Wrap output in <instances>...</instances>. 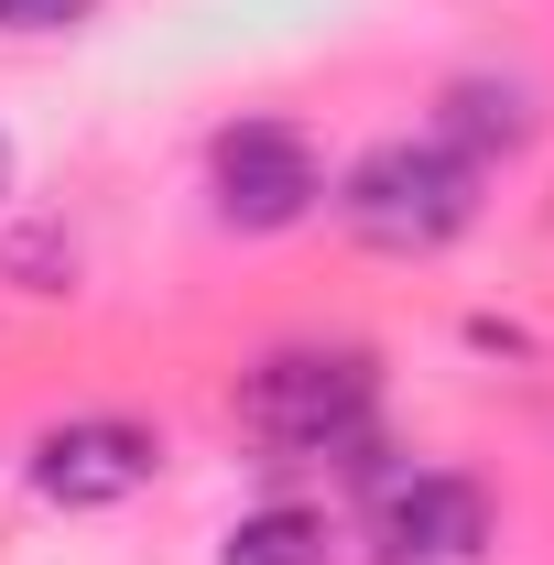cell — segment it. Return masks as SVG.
<instances>
[{
	"instance_id": "2",
	"label": "cell",
	"mask_w": 554,
	"mask_h": 565,
	"mask_svg": "<svg viewBox=\"0 0 554 565\" xmlns=\"http://www.w3.org/2000/svg\"><path fill=\"white\" fill-rule=\"evenodd\" d=\"M338 228L381 262H435L446 239L479 228V163H457L446 141H414V131L370 141L338 174Z\"/></svg>"
},
{
	"instance_id": "1",
	"label": "cell",
	"mask_w": 554,
	"mask_h": 565,
	"mask_svg": "<svg viewBox=\"0 0 554 565\" xmlns=\"http://www.w3.org/2000/svg\"><path fill=\"white\" fill-rule=\"evenodd\" d=\"M381 359L370 349H327V338H294V349L251 359L239 392H228V424L262 446V468H294V457H338L348 479H392L381 468Z\"/></svg>"
},
{
	"instance_id": "6",
	"label": "cell",
	"mask_w": 554,
	"mask_h": 565,
	"mask_svg": "<svg viewBox=\"0 0 554 565\" xmlns=\"http://www.w3.org/2000/svg\"><path fill=\"white\" fill-rule=\"evenodd\" d=\"M435 141L457 152V163H522L533 141H544V98H533V76H500V66H468L446 76V98H435Z\"/></svg>"
},
{
	"instance_id": "3",
	"label": "cell",
	"mask_w": 554,
	"mask_h": 565,
	"mask_svg": "<svg viewBox=\"0 0 554 565\" xmlns=\"http://www.w3.org/2000/svg\"><path fill=\"white\" fill-rule=\"evenodd\" d=\"M207 185H217V228L273 239V228H294V217H316L327 163H316L305 120H283V109H239V120H217V141H207Z\"/></svg>"
},
{
	"instance_id": "4",
	"label": "cell",
	"mask_w": 554,
	"mask_h": 565,
	"mask_svg": "<svg viewBox=\"0 0 554 565\" xmlns=\"http://www.w3.org/2000/svg\"><path fill=\"white\" fill-rule=\"evenodd\" d=\"M500 500L468 468H392L370 479V565H489Z\"/></svg>"
},
{
	"instance_id": "8",
	"label": "cell",
	"mask_w": 554,
	"mask_h": 565,
	"mask_svg": "<svg viewBox=\"0 0 554 565\" xmlns=\"http://www.w3.org/2000/svg\"><path fill=\"white\" fill-rule=\"evenodd\" d=\"M0 273L22 282V294H66V282H76V239H66V217H33V228H11Z\"/></svg>"
},
{
	"instance_id": "10",
	"label": "cell",
	"mask_w": 554,
	"mask_h": 565,
	"mask_svg": "<svg viewBox=\"0 0 554 565\" xmlns=\"http://www.w3.org/2000/svg\"><path fill=\"white\" fill-rule=\"evenodd\" d=\"M0 207H11V131H0Z\"/></svg>"
},
{
	"instance_id": "7",
	"label": "cell",
	"mask_w": 554,
	"mask_h": 565,
	"mask_svg": "<svg viewBox=\"0 0 554 565\" xmlns=\"http://www.w3.org/2000/svg\"><path fill=\"white\" fill-rule=\"evenodd\" d=\"M338 522L316 511V500H262V511H239L228 533H217V565H338Z\"/></svg>"
},
{
	"instance_id": "5",
	"label": "cell",
	"mask_w": 554,
	"mask_h": 565,
	"mask_svg": "<svg viewBox=\"0 0 554 565\" xmlns=\"http://www.w3.org/2000/svg\"><path fill=\"white\" fill-rule=\"evenodd\" d=\"M22 479L33 500H55V511H120L163 479V435L131 414H66L33 435V457H22Z\"/></svg>"
},
{
	"instance_id": "9",
	"label": "cell",
	"mask_w": 554,
	"mask_h": 565,
	"mask_svg": "<svg viewBox=\"0 0 554 565\" xmlns=\"http://www.w3.org/2000/svg\"><path fill=\"white\" fill-rule=\"evenodd\" d=\"M98 0H0V33H76Z\"/></svg>"
}]
</instances>
